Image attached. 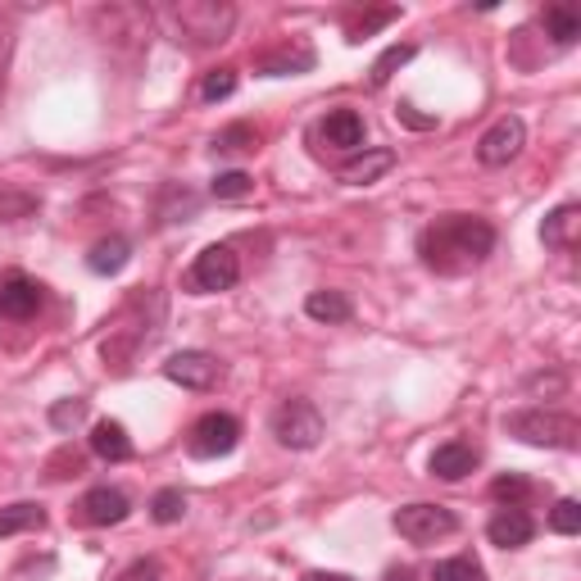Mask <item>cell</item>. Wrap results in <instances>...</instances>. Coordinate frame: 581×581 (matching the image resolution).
Wrapping results in <instances>:
<instances>
[{"label": "cell", "mask_w": 581, "mask_h": 581, "mask_svg": "<svg viewBox=\"0 0 581 581\" xmlns=\"http://www.w3.org/2000/svg\"><path fill=\"white\" fill-rule=\"evenodd\" d=\"M391 18H400V10L391 5V10H377L372 18H364V23H355V28H350V41H364L372 28H382V23H391Z\"/></svg>", "instance_id": "e575fe53"}, {"label": "cell", "mask_w": 581, "mask_h": 581, "mask_svg": "<svg viewBox=\"0 0 581 581\" xmlns=\"http://www.w3.org/2000/svg\"><path fill=\"white\" fill-rule=\"evenodd\" d=\"M210 191H214V200H245L250 191H255V178L232 168V173H218V178L210 182Z\"/></svg>", "instance_id": "4316f807"}, {"label": "cell", "mask_w": 581, "mask_h": 581, "mask_svg": "<svg viewBox=\"0 0 581 581\" xmlns=\"http://www.w3.org/2000/svg\"><path fill=\"white\" fill-rule=\"evenodd\" d=\"M128 260H132V245L123 241V237H105V241H96V245H91L87 268L100 273V277H114V273L128 268Z\"/></svg>", "instance_id": "ac0fdd59"}, {"label": "cell", "mask_w": 581, "mask_h": 581, "mask_svg": "<svg viewBox=\"0 0 581 581\" xmlns=\"http://www.w3.org/2000/svg\"><path fill=\"white\" fill-rule=\"evenodd\" d=\"M83 518L91 522V527H118L123 518L132 514V500L123 495V491H114V487H96V491H87L83 495Z\"/></svg>", "instance_id": "7c38bea8"}, {"label": "cell", "mask_w": 581, "mask_h": 581, "mask_svg": "<svg viewBox=\"0 0 581 581\" xmlns=\"http://www.w3.org/2000/svg\"><path fill=\"white\" fill-rule=\"evenodd\" d=\"M164 572H160V564L155 559H137V564H128L118 572V581H160Z\"/></svg>", "instance_id": "836d02e7"}, {"label": "cell", "mask_w": 581, "mask_h": 581, "mask_svg": "<svg viewBox=\"0 0 581 581\" xmlns=\"http://www.w3.org/2000/svg\"><path fill=\"white\" fill-rule=\"evenodd\" d=\"M432 581H487V572L477 559H441L432 568Z\"/></svg>", "instance_id": "83f0119b"}, {"label": "cell", "mask_w": 581, "mask_h": 581, "mask_svg": "<svg viewBox=\"0 0 581 581\" xmlns=\"http://www.w3.org/2000/svg\"><path fill=\"white\" fill-rule=\"evenodd\" d=\"M504 432L518 437L522 445H545V450H572L581 427L572 414H554V409H518L504 418Z\"/></svg>", "instance_id": "3957f363"}, {"label": "cell", "mask_w": 581, "mask_h": 581, "mask_svg": "<svg viewBox=\"0 0 581 581\" xmlns=\"http://www.w3.org/2000/svg\"><path fill=\"white\" fill-rule=\"evenodd\" d=\"M155 23L178 41V46H218L232 37V23H237V10L227 0H173V5H160L155 10Z\"/></svg>", "instance_id": "7a4b0ae2"}, {"label": "cell", "mask_w": 581, "mask_h": 581, "mask_svg": "<svg viewBox=\"0 0 581 581\" xmlns=\"http://www.w3.org/2000/svg\"><path fill=\"white\" fill-rule=\"evenodd\" d=\"M241 441V422L232 414H205L195 427H191V441L187 450L195 459H223V454H232Z\"/></svg>", "instance_id": "9c48e42d"}, {"label": "cell", "mask_w": 581, "mask_h": 581, "mask_svg": "<svg viewBox=\"0 0 581 581\" xmlns=\"http://www.w3.org/2000/svg\"><path fill=\"white\" fill-rule=\"evenodd\" d=\"M382 581H418V577H414V568H391Z\"/></svg>", "instance_id": "f35d334b"}, {"label": "cell", "mask_w": 581, "mask_h": 581, "mask_svg": "<svg viewBox=\"0 0 581 581\" xmlns=\"http://www.w3.org/2000/svg\"><path fill=\"white\" fill-rule=\"evenodd\" d=\"M87 418V400H60L55 409H50V427H55V432H73V427H78Z\"/></svg>", "instance_id": "4dcf8cb0"}, {"label": "cell", "mask_w": 581, "mask_h": 581, "mask_svg": "<svg viewBox=\"0 0 581 581\" xmlns=\"http://www.w3.org/2000/svg\"><path fill=\"white\" fill-rule=\"evenodd\" d=\"M391 522H395V532L414 545H432L450 532H459V518H454V509H445V504H404V509H395Z\"/></svg>", "instance_id": "8992f818"}, {"label": "cell", "mask_w": 581, "mask_h": 581, "mask_svg": "<svg viewBox=\"0 0 581 581\" xmlns=\"http://www.w3.org/2000/svg\"><path fill=\"white\" fill-rule=\"evenodd\" d=\"M91 454H96V459H105V464L132 459V437H128V427L114 422V418L96 422V427H91Z\"/></svg>", "instance_id": "e0dca14e"}, {"label": "cell", "mask_w": 581, "mask_h": 581, "mask_svg": "<svg viewBox=\"0 0 581 581\" xmlns=\"http://www.w3.org/2000/svg\"><path fill=\"white\" fill-rule=\"evenodd\" d=\"M237 277H241L237 250H232V245H205V250L195 255L191 273H187V287H191L195 295H214V291L237 287Z\"/></svg>", "instance_id": "52a82bcc"}, {"label": "cell", "mask_w": 581, "mask_h": 581, "mask_svg": "<svg viewBox=\"0 0 581 581\" xmlns=\"http://www.w3.org/2000/svg\"><path fill=\"white\" fill-rule=\"evenodd\" d=\"M255 150H260V128H250V123H232V128L214 137V155H255Z\"/></svg>", "instance_id": "603a6c76"}, {"label": "cell", "mask_w": 581, "mask_h": 581, "mask_svg": "<svg viewBox=\"0 0 581 581\" xmlns=\"http://www.w3.org/2000/svg\"><path fill=\"white\" fill-rule=\"evenodd\" d=\"M37 527H46L41 504H10V509H0V541L18 532H37Z\"/></svg>", "instance_id": "44dd1931"}, {"label": "cell", "mask_w": 581, "mask_h": 581, "mask_svg": "<svg viewBox=\"0 0 581 581\" xmlns=\"http://www.w3.org/2000/svg\"><path fill=\"white\" fill-rule=\"evenodd\" d=\"M550 527L559 536H577L581 532V504L577 500H559L554 504V514H550Z\"/></svg>", "instance_id": "1f68e13d"}, {"label": "cell", "mask_w": 581, "mask_h": 581, "mask_svg": "<svg viewBox=\"0 0 581 581\" xmlns=\"http://www.w3.org/2000/svg\"><path fill=\"white\" fill-rule=\"evenodd\" d=\"M41 310V287L33 282V277H23V273H10L5 282H0V318H33Z\"/></svg>", "instance_id": "8fae6325"}, {"label": "cell", "mask_w": 581, "mask_h": 581, "mask_svg": "<svg viewBox=\"0 0 581 581\" xmlns=\"http://www.w3.org/2000/svg\"><path fill=\"white\" fill-rule=\"evenodd\" d=\"M164 377L187 387V391H210V387H218L223 364H218V355H210V350H182V355H173L164 364Z\"/></svg>", "instance_id": "30bf717a"}, {"label": "cell", "mask_w": 581, "mask_h": 581, "mask_svg": "<svg viewBox=\"0 0 581 581\" xmlns=\"http://www.w3.org/2000/svg\"><path fill=\"white\" fill-rule=\"evenodd\" d=\"M150 518H155L160 527L182 522V518H187V495H182L178 487H164V491H155V500H150Z\"/></svg>", "instance_id": "d4e9b609"}, {"label": "cell", "mask_w": 581, "mask_h": 581, "mask_svg": "<svg viewBox=\"0 0 581 581\" xmlns=\"http://www.w3.org/2000/svg\"><path fill=\"white\" fill-rule=\"evenodd\" d=\"M522 146H527V123L518 114H504L500 123H491L482 132V141H477V160L487 168H504L522 155Z\"/></svg>", "instance_id": "ba28073f"}, {"label": "cell", "mask_w": 581, "mask_h": 581, "mask_svg": "<svg viewBox=\"0 0 581 581\" xmlns=\"http://www.w3.org/2000/svg\"><path fill=\"white\" fill-rule=\"evenodd\" d=\"M96 23V37H105V46L123 50L132 46V55L150 41V28H155V10L150 5H100L91 14Z\"/></svg>", "instance_id": "277c9868"}, {"label": "cell", "mask_w": 581, "mask_h": 581, "mask_svg": "<svg viewBox=\"0 0 581 581\" xmlns=\"http://www.w3.org/2000/svg\"><path fill=\"white\" fill-rule=\"evenodd\" d=\"M577 223H581V210L577 205H559L545 223H541V241L550 250H568L577 241Z\"/></svg>", "instance_id": "d6986e66"}, {"label": "cell", "mask_w": 581, "mask_h": 581, "mask_svg": "<svg viewBox=\"0 0 581 581\" xmlns=\"http://www.w3.org/2000/svg\"><path fill=\"white\" fill-rule=\"evenodd\" d=\"M491 495H495L500 504H509V509H518V504L532 495V482H527V477H518V472L495 477V482H491Z\"/></svg>", "instance_id": "f1b7e54d"}, {"label": "cell", "mask_w": 581, "mask_h": 581, "mask_svg": "<svg viewBox=\"0 0 581 581\" xmlns=\"http://www.w3.org/2000/svg\"><path fill=\"white\" fill-rule=\"evenodd\" d=\"M10 55H14V37L0 28V91H5V73H10Z\"/></svg>", "instance_id": "d590c367"}, {"label": "cell", "mask_w": 581, "mask_h": 581, "mask_svg": "<svg viewBox=\"0 0 581 581\" xmlns=\"http://www.w3.org/2000/svg\"><path fill=\"white\" fill-rule=\"evenodd\" d=\"M273 437L287 450H314L323 441V414L310 400H282L273 414Z\"/></svg>", "instance_id": "5b68a950"}, {"label": "cell", "mask_w": 581, "mask_h": 581, "mask_svg": "<svg viewBox=\"0 0 581 581\" xmlns=\"http://www.w3.org/2000/svg\"><path fill=\"white\" fill-rule=\"evenodd\" d=\"M432 477H441V482H464V477L477 468V450L468 441H445L432 450Z\"/></svg>", "instance_id": "5bb4252c"}, {"label": "cell", "mask_w": 581, "mask_h": 581, "mask_svg": "<svg viewBox=\"0 0 581 581\" xmlns=\"http://www.w3.org/2000/svg\"><path fill=\"white\" fill-rule=\"evenodd\" d=\"M300 581H355V577H345V572H305Z\"/></svg>", "instance_id": "74e56055"}, {"label": "cell", "mask_w": 581, "mask_h": 581, "mask_svg": "<svg viewBox=\"0 0 581 581\" xmlns=\"http://www.w3.org/2000/svg\"><path fill=\"white\" fill-rule=\"evenodd\" d=\"M400 118L409 123V128H437V118H422V114H414L409 105H400Z\"/></svg>", "instance_id": "8d00e7d4"}, {"label": "cell", "mask_w": 581, "mask_h": 581, "mask_svg": "<svg viewBox=\"0 0 581 581\" xmlns=\"http://www.w3.org/2000/svg\"><path fill=\"white\" fill-rule=\"evenodd\" d=\"M414 55H418V50H414L409 41H395V46H387L382 55H377V64H372V87H387V83H391V73H395V68H404V64H409Z\"/></svg>", "instance_id": "484cf974"}, {"label": "cell", "mask_w": 581, "mask_h": 581, "mask_svg": "<svg viewBox=\"0 0 581 581\" xmlns=\"http://www.w3.org/2000/svg\"><path fill=\"white\" fill-rule=\"evenodd\" d=\"M237 91V68H214V73H205V83H200V100H227Z\"/></svg>", "instance_id": "f546056e"}, {"label": "cell", "mask_w": 581, "mask_h": 581, "mask_svg": "<svg viewBox=\"0 0 581 581\" xmlns=\"http://www.w3.org/2000/svg\"><path fill=\"white\" fill-rule=\"evenodd\" d=\"M37 210V195H23V191H0V223H18Z\"/></svg>", "instance_id": "d6a6232c"}, {"label": "cell", "mask_w": 581, "mask_h": 581, "mask_svg": "<svg viewBox=\"0 0 581 581\" xmlns=\"http://www.w3.org/2000/svg\"><path fill=\"white\" fill-rule=\"evenodd\" d=\"M487 536H491V545H500V550H522V545H532L536 522L527 518L522 509H500V514L487 522Z\"/></svg>", "instance_id": "4fadbf2b"}, {"label": "cell", "mask_w": 581, "mask_h": 581, "mask_svg": "<svg viewBox=\"0 0 581 581\" xmlns=\"http://www.w3.org/2000/svg\"><path fill=\"white\" fill-rule=\"evenodd\" d=\"M495 250V227L472 214H445L418 237V255L437 273H468Z\"/></svg>", "instance_id": "6da1fadb"}, {"label": "cell", "mask_w": 581, "mask_h": 581, "mask_svg": "<svg viewBox=\"0 0 581 581\" xmlns=\"http://www.w3.org/2000/svg\"><path fill=\"white\" fill-rule=\"evenodd\" d=\"M391 168H395V150H364V155L341 164V182L345 187H372Z\"/></svg>", "instance_id": "2e32d148"}, {"label": "cell", "mask_w": 581, "mask_h": 581, "mask_svg": "<svg viewBox=\"0 0 581 581\" xmlns=\"http://www.w3.org/2000/svg\"><path fill=\"white\" fill-rule=\"evenodd\" d=\"M305 314L318 318V323H345L350 314H355V305H350V300H345L341 291H310Z\"/></svg>", "instance_id": "7402d4cb"}, {"label": "cell", "mask_w": 581, "mask_h": 581, "mask_svg": "<svg viewBox=\"0 0 581 581\" xmlns=\"http://www.w3.org/2000/svg\"><path fill=\"white\" fill-rule=\"evenodd\" d=\"M314 68V50L300 46V50H273V55L260 60L264 78H291V73H310Z\"/></svg>", "instance_id": "ffe728a7"}, {"label": "cell", "mask_w": 581, "mask_h": 581, "mask_svg": "<svg viewBox=\"0 0 581 581\" xmlns=\"http://www.w3.org/2000/svg\"><path fill=\"white\" fill-rule=\"evenodd\" d=\"M541 23H545V37H554V46H572L581 37V18L568 5H550L541 14Z\"/></svg>", "instance_id": "cb8c5ba5"}, {"label": "cell", "mask_w": 581, "mask_h": 581, "mask_svg": "<svg viewBox=\"0 0 581 581\" xmlns=\"http://www.w3.org/2000/svg\"><path fill=\"white\" fill-rule=\"evenodd\" d=\"M318 137L332 150H364V118L355 110H332L318 123Z\"/></svg>", "instance_id": "9a60e30c"}]
</instances>
